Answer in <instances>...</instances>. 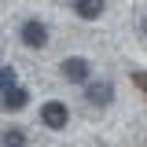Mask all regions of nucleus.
Wrapping results in <instances>:
<instances>
[{"label": "nucleus", "instance_id": "1", "mask_svg": "<svg viewBox=\"0 0 147 147\" xmlns=\"http://www.w3.org/2000/svg\"><path fill=\"white\" fill-rule=\"evenodd\" d=\"M18 37H22V44H26V48H44V44H48V26H44V22H40V18H26V22H22V30H18Z\"/></svg>", "mask_w": 147, "mask_h": 147}, {"label": "nucleus", "instance_id": "2", "mask_svg": "<svg viewBox=\"0 0 147 147\" xmlns=\"http://www.w3.org/2000/svg\"><path fill=\"white\" fill-rule=\"evenodd\" d=\"M40 121L48 129H66V121H70V110H66V103H59V99H48L44 107H40Z\"/></svg>", "mask_w": 147, "mask_h": 147}, {"label": "nucleus", "instance_id": "3", "mask_svg": "<svg viewBox=\"0 0 147 147\" xmlns=\"http://www.w3.org/2000/svg\"><path fill=\"white\" fill-rule=\"evenodd\" d=\"M63 77L66 81H74V85H88V74H92V66H88V59H81V55H70V59H63Z\"/></svg>", "mask_w": 147, "mask_h": 147}, {"label": "nucleus", "instance_id": "4", "mask_svg": "<svg viewBox=\"0 0 147 147\" xmlns=\"http://www.w3.org/2000/svg\"><path fill=\"white\" fill-rule=\"evenodd\" d=\"M85 99L96 103V107L114 103V81H88V85H85Z\"/></svg>", "mask_w": 147, "mask_h": 147}, {"label": "nucleus", "instance_id": "5", "mask_svg": "<svg viewBox=\"0 0 147 147\" xmlns=\"http://www.w3.org/2000/svg\"><path fill=\"white\" fill-rule=\"evenodd\" d=\"M26 103H30V92L22 88V85H15L11 92H4V96H0V107H4V110H22Z\"/></svg>", "mask_w": 147, "mask_h": 147}, {"label": "nucleus", "instance_id": "6", "mask_svg": "<svg viewBox=\"0 0 147 147\" xmlns=\"http://www.w3.org/2000/svg\"><path fill=\"white\" fill-rule=\"evenodd\" d=\"M103 0H74V15H81L85 22H92V18H99L103 15Z\"/></svg>", "mask_w": 147, "mask_h": 147}, {"label": "nucleus", "instance_id": "7", "mask_svg": "<svg viewBox=\"0 0 147 147\" xmlns=\"http://www.w3.org/2000/svg\"><path fill=\"white\" fill-rule=\"evenodd\" d=\"M0 147H26V132L22 129H0Z\"/></svg>", "mask_w": 147, "mask_h": 147}, {"label": "nucleus", "instance_id": "8", "mask_svg": "<svg viewBox=\"0 0 147 147\" xmlns=\"http://www.w3.org/2000/svg\"><path fill=\"white\" fill-rule=\"evenodd\" d=\"M18 85V74L11 70V66H0V96H4V92H11Z\"/></svg>", "mask_w": 147, "mask_h": 147}, {"label": "nucleus", "instance_id": "9", "mask_svg": "<svg viewBox=\"0 0 147 147\" xmlns=\"http://www.w3.org/2000/svg\"><path fill=\"white\" fill-rule=\"evenodd\" d=\"M144 33H147V18H144Z\"/></svg>", "mask_w": 147, "mask_h": 147}]
</instances>
